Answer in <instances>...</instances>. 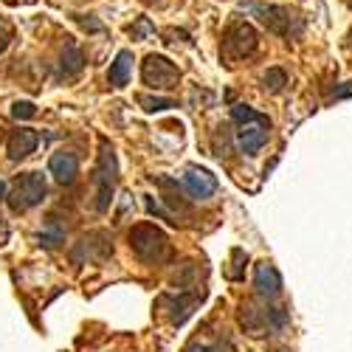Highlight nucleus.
Returning a JSON list of instances; mask_svg holds the SVG:
<instances>
[{"label":"nucleus","mask_w":352,"mask_h":352,"mask_svg":"<svg viewBox=\"0 0 352 352\" xmlns=\"http://www.w3.org/2000/svg\"><path fill=\"white\" fill-rule=\"evenodd\" d=\"M40 243L48 245V248L56 245V243H63V231H43V234H40Z\"/></svg>","instance_id":"nucleus-24"},{"label":"nucleus","mask_w":352,"mask_h":352,"mask_svg":"<svg viewBox=\"0 0 352 352\" xmlns=\"http://www.w3.org/2000/svg\"><path fill=\"white\" fill-rule=\"evenodd\" d=\"M9 40H12V32L6 25H0V54L6 51V45H9Z\"/></svg>","instance_id":"nucleus-25"},{"label":"nucleus","mask_w":352,"mask_h":352,"mask_svg":"<svg viewBox=\"0 0 352 352\" xmlns=\"http://www.w3.org/2000/svg\"><path fill=\"white\" fill-rule=\"evenodd\" d=\"M37 144H40V135L34 133V130H14L12 135H9V158L14 161V164H20L23 158H28L34 150H37Z\"/></svg>","instance_id":"nucleus-10"},{"label":"nucleus","mask_w":352,"mask_h":352,"mask_svg":"<svg viewBox=\"0 0 352 352\" xmlns=\"http://www.w3.org/2000/svg\"><path fill=\"white\" fill-rule=\"evenodd\" d=\"M231 259H234V268L228 271V279L240 282V279H243V271H240V268H243V262H248V254H245L243 248H234V251H231Z\"/></svg>","instance_id":"nucleus-18"},{"label":"nucleus","mask_w":352,"mask_h":352,"mask_svg":"<svg viewBox=\"0 0 352 352\" xmlns=\"http://www.w3.org/2000/svg\"><path fill=\"white\" fill-rule=\"evenodd\" d=\"M254 285H256V290L262 293V296L274 299V296H279V290H282V276H279V271L274 265L262 262V265H256V271H254Z\"/></svg>","instance_id":"nucleus-11"},{"label":"nucleus","mask_w":352,"mask_h":352,"mask_svg":"<svg viewBox=\"0 0 352 352\" xmlns=\"http://www.w3.org/2000/svg\"><path fill=\"white\" fill-rule=\"evenodd\" d=\"M130 71H133V51H119L116 54V60H113V65H110V74H107L110 85L113 87H124L130 82Z\"/></svg>","instance_id":"nucleus-14"},{"label":"nucleus","mask_w":352,"mask_h":352,"mask_svg":"<svg viewBox=\"0 0 352 352\" xmlns=\"http://www.w3.org/2000/svg\"><path fill=\"white\" fill-rule=\"evenodd\" d=\"M195 352H220V349H214V346H197Z\"/></svg>","instance_id":"nucleus-28"},{"label":"nucleus","mask_w":352,"mask_h":352,"mask_svg":"<svg viewBox=\"0 0 352 352\" xmlns=\"http://www.w3.org/2000/svg\"><path fill=\"white\" fill-rule=\"evenodd\" d=\"M141 3H146V6H158V9H161V6L166 3V0H141Z\"/></svg>","instance_id":"nucleus-27"},{"label":"nucleus","mask_w":352,"mask_h":352,"mask_svg":"<svg viewBox=\"0 0 352 352\" xmlns=\"http://www.w3.org/2000/svg\"><path fill=\"white\" fill-rule=\"evenodd\" d=\"M346 3H349V6H352V0H346Z\"/></svg>","instance_id":"nucleus-30"},{"label":"nucleus","mask_w":352,"mask_h":352,"mask_svg":"<svg viewBox=\"0 0 352 352\" xmlns=\"http://www.w3.org/2000/svg\"><path fill=\"white\" fill-rule=\"evenodd\" d=\"M164 305L169 307L172 324H184V321L192 316V307L197 305V296H186V293H178V296H166Z\"/></svg>","instance_id":"nucleus-13"},{"label":"nucleus","mask_w":352,"mask_h":352,"mask_svg":"<svg viewBox=\"0 0 352 352\" xmlns=\"http://www.w3.org/2000/svg\"><path fill=\"white\" fill-rule=\"evenodd\" d=\"M130 248L144 259V262H164L169 256V240H166V234L158 228V226H150V223H144V226H133L130 231Z\"/></svg>","instance_id":"nucleus-3"},{"label":"nucleus","mask_w":352,"mask_h":352,"mask_svg":"<svg viewBox=\"0 0 352 352\" xmlns=\"http://www.w3.org/2000/svg\"><path fill=\"white\" fill-rule=\"evenodd\" d=\"M184 186L195 200H209L217 192V178L209 169H200V166H189L184 172Z\"/></svg>","instance_id":"nucleus-8"},{"label":"nucleus","mask_w":352,"mask_h":352,"mask_svg":"<svg viewBox=\"0 0 352 352\" xmlns=\"http://www.w3.org/2000/svg\"><path fill=\"white\" fill-rule=\"evenodd\" d=\"M85 68V54L76 43H68L63 51V60H60V76L63 79H76Z\"/></svg>","instance_id":"nucleus-12"},{"label":"nucleus","mask_w":352,"mask_h":352,"mask_svg":"<svg viewBox=\"0 0 352 352\" xmlns=\"http://www.w3.org/2000/svg\"><path fill=\"white\" fill-rule=\"evenodd\" d=\"M138 104H141L146 113H164V110L178 107V102H175V99H164V96H146V94H141V96H138Z\"/></svg>","instance_id":"nucleus-15"},{"label":"nucleus","mask_w":352,"mask_h":352,"mask_svg":"<svg viewBox=\"0 0 352 352\" xmlns=\"http://www.w3.org/2000/svg\"><path fill=\"white\" fill-rule=\"evenodd\" d=\"M265 316H268V324H271L274 330H282V327L287 324V313H285L282 307H271Z\"/></svg>","instance_id":"nucleus-22"},{"label":"nucleus","mask_w":352,"mask_h":352,"mask_svg":"<svg viewBox=\"0 0 352 352\" xmlns=\"http://www.w3.org/2000/svg\"><path fill=\"white\" fill-rule=\"evenodd\" d=\"M146 209H150L153 214H158V217H164V220H166V223H172V226L178 223V220H175V217H172V214L166 212V209H161V206H158V203H155L153 197H146Z\"/></svg>","instance_id":"nucleus-23"},{"label":"nucleus","mask_w":352,"mask_h":352,"mask_svg":"<svg viewBox=\"0 0 352 352\" xmlns=\"http://www.w3.org/2000/svg\"><path fill=\"white\" fill-rule=\"evenodd\" d=\"M243 6H248L262 23L268 25V32H274L276 37L296 40L305 32V17L290 6H256V3H243Z\"/></svg>","instance_id":"nucleus-2"},{"label":"nucleus","mask_w":352,"mask_h":352,"mask_svg":"<svg viewBox=\"0 0 352 352\" xmlns=\"http://www.w3.org/2000/svg\"><path fill=\"white\" fill-rule=\"evenodd\" d=\"M268 135H271V119L268 116H254V119L243 122L240 130H237V144L245 155H256L262 146L268 144Z\"/></svg>","instance_id":"nucleus-7"},{"label":"nucleus","mask_w":352,"mask_h":352,"mask_svg":"<svg viewBox=\"0 0 352 352\" xmlns=\"http://www.w3.org/2000/svg\"><path fill=\"white\" fill-rule=\"evenodd\" d=\"M48 186H45V178L40 172H25L14 181L12 186V195H9V206L12 212H28L43 203Z\"/></svg>","instance_id":"nucleus-6"},{"label":"nucleus","mask_w":352,"mask_h":352,"mask_svg":"<svg viewBox=\"0 0 352 352\" xmlns=\"http://www.w3.org/2000/svg\"><path fill=\"white\" fill-rule=\"evenodd\" d=\"M12 116H14V119H20V122H28V119H34V116H37V107L32 102H14L12 104Z\"/></svg>","instance_id":"nucleus-19"},{"label":"nucleus","mask_w":352,"mask_h":352,"mask_svg":"<svg viewBox=\"0 0 352 352\" xmlns=\"http://www.w3.org/2000/svg\"><path fill=\"white\" fill-rule=\"evenodd\" d=\"M153 34V23L146 20V17H141L135 25H130V37L133 40H144V37H150Z\"/></svg>","instance_id":"nucleus-20"},{"label":"nucleus","mask_w":352,"mask_h":352,"mask_svg":"<svg viewBox=\"0 0 352 352\" xmlns=\"http://www.w3.org/2000/svg\"><path fill=\"white\" fill-rule=\"evenodd\" d=\"M259 45V34H256V28L245 20H234L226 25V32H223V40H220V60L226 65H234V63H240L245 60V56H251Z\"/></svg>","instance_id":"nucleus-1"},{"label":"nucleus","mask_w":352,"mask_h":352,"mask_svg":"<svg viewBox=\"0 0 352 352\" xmlns=\"http://www.w3.org/2000/svg\"><path fill=\"white\" fill-rule=\"evenodd\" d=\"M336 96H338V99H344V96H352V82H346L344 87H338V91H336Z\"/></svg>","instance_id":"nucleus-26"},{"label":"nucleus","mask_w":352,"mask_h":352,"mask_svg":"<svg viewBox=\"0 0 352 352\" xmlns=\"http://www.w3.org/2000/svg\"><path fill=\"white\" fill-rule=\"evenodd\" d=\"M141 79L153 91H172L181 82V68L161 54H146L141 63Z\"/></svg>","instance_id":"nucleus-4"},{"label":"nucleus","mask_w":352,"mask_h":352,"mask_svg":"<svg viewBox=\"0 0 352 352\" xmlns=\"http://www.w3.org/2000/svg\"><path fill=\"white\" fill-rule=\"evenodd\" d=\"M116 153L107 141H102V150H99V164H96V175H94V184H96V212H107L110 209V200H113V189H116Z\"/></svg>","instance_id":"nucleus-5"},{"label":"nucleus","mask_w":352,"mask_h":352,"mask_svg":"<svg viewBox=\"0 0 352 352\" xmlns=\"http://www.w3.org/2000/svg\"><path fill=\"white\" fill-rule=\"evenodd\" d=\"M262 85H265L268 94H282L285 85H287V74L282 68H268V74L262 76Z\"/></svg>","instance_id":"nucleus-16"},{"label":"nucleus","mask_w":352,"mask_h":352,"mask_svg":"<svg viewBox=\"0 0 352 352\" xmlns=\"http://www.w3.org/2000/svg\"><path fill=\"white\" fill-rule=\"evenodd\" d=\"M48 169L56 178V184L71 186L76 181V175H79V161H76L74 153H54L51 161H48Z\"/></svg>","instance_id":"nucleus-9"},{"label":"nucleus","mask_w":352,"mask_h":352,"mask_svg":"<svg viewBox=\"0 0 352 352\" xmlns=\"http://www.w3.org/2000/svg\"><path fill=\"white\" fill-rule=\"evenodd\" d=\"M254 116H259L254 107H248V104H234L231 107V119L237 122V124H243V122H248V119H254Z\"/></svg>","instance_id":"nucleus-21"},{"label":"nucleus","mask_w":352,"mask_h":352,"mask_svg":"<svg viewBox=\"0 0 352 352\" xmlns=\"http://www.w3.org/2000/svg\"><path fill=\"white\" fill-rule=\"evenodd\" d=\"M0 197H9V195H6V184H3V181H0Z\"/></svg>","instance_id":"nucleus-29"},{"label":"nucleus","mask_w":352,"mask_h":352,"mask_svg":"<svg viewBox=\"0 0 352 352\" xmlns=\"http://www.w3.org/2000/svg\"><path fill=\"white\" fill-rule=\"evenodd\" d=\"M262 321H268V316H265V313H259L254 305H245V307H243V324H245V330H248V333L259 336Z\"/></svg>","instance_id":"nucleus-17"}]
</instances>
